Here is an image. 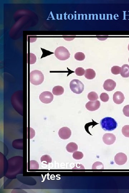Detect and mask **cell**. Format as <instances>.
<instances>
[{
	"label": "cell",
	"instance_id": "6da1fadb",
	"mask_svg": "<svg viewBox=\"0 0 129 193\" xmlns=\"http://www.w3.org/2000/svg\"><path fill=\"white\" fill-rule=\"evenodd\" d=\"M100 125L102 128L105 131H111L115 130L118 124L114 118L106 117L101 120Z\"/></svg>",
	"mask_w": 129,
	"mask_h": 193
},
{
	"label": "cell",
	"instance_id": "7a4b0ae2",
	"mask_svg": "<svg viewBox=\"0 0 129 193\" xmlns=\"http://www.w3.org/2000/svg\"><path fill=\"white\" fill-rule=\"evenodd\" d=\"M44 81V75L40 71L35 70L30 73V82L34 85L38 86L42 84Z\"/></svg>",
	"mask_w": 129,
	"mask_h": 193
},
{
	"label": "cell",
	"instance_id": "3957f363",
	"mask_svg": "<svg viewBox=\"0 0 129 193\" xmlns=\"http://www.w3.org/2000/svg\"><path fill=\"white\" fill-rule=\"evenodd\" d=\"M56 57L60 60H65L69 58L70 54L65 47L61 46L56 48L55 52Z\"/></svg>",
	"mask_w": 129,
	"mask_h": 193
},
{
	"label": "cell",
	"instance_id": "277c9868",
	"mask_svg": "<svg viewBox=\"0 0 129 193\" xmlns=\"http://www.w3.org/2000/svg\"><path fill=\"white\" fill-rule=\"evenodd\" d=\"M70 87L71 90L77 94H81L84 90V84L78 80L74 79L71 81Z\"/></svg>",
	"mask_w": 129,
	"mask_h": 193
},
{
	"label": "cell",
	"instance_id": "5b68a950",
	"mask_svg": "<svg viewBox=\"0 0 129 193\" xmlns=\"http://www.w3.org/2000/svg\"><path fill=\"white\" fill-rule=\"evenodd\" d=\"M39 99L43 103L48 104L53 101L54 96L51 92L44 91L40 95Z\"/></svg>",
	"mask_w": 129,
	"mask_h": 193
},
{
	"label": "cell",
	"instance_id": "8992f818",
	"mask_svg": "<svg viewBox=\"0 0 129 193\" xmlns=\"http://www.w3.org/2000/svg\"><path fill=\"white\" fill-rule=\"evenodd\" d=\"M58 134L61 139H67L70 137L72 135V131L69 128L64 127L59 130Z\"/></svg>",
	"mask_w": 129,
	"mask_h": 193
},
{
	"label": "cell",
	"instance_id": "52a82bcc",
	"mask_svg": "<svg viewBox=\"0 0 129 193\" xmlns=\"http://www.w3.org/2000/svg\"><path fill=\"white\" fill-rule=\"evenodd\" d=\"M127 156L121 152L116 154L115 157V161L117 164L122 165L127 162Z\"/></svg>",
	"mask_w": 129,
	"mask_h": 193
},
{
	"label": "cell",
	"instance_id": "ba28073f",
	"mask_svg": "<svg viewBox=\"0 0 129 193\" xmlns=\"http://www.w3.org/2000/svg\"><path fill=\"white\" fill-rule=\"evenodd\" d=\"M100 106V102L98 100L94 101H89L86 104V108L89 111H94L99 109Z\"/></svg>",
	"mask_w": 129,
	"mask_h": 193
},
{
	"label": "cell",
	"instance_id": "9c48e42d",
	"mask_svg": "<svg viewBox=\"0 0 129 193\" xmlns=\"http://www.w3.org/2000/svg\"><path fill=\"white\" fill-rule=\"evenodd\" d=\"M116 86V83L111 79L106 80L103 84L104 89L107 91H112Z\"/></svg>",
	"mask_w": 129,
	"mask_h": 193
},
{
	"label": "cell",
	"instance_id": "30bf717a",
	"mask_svg": "<svg viewBox=\"0 0 129 193\" xmlns=\"http://www.w3.org/2000/svg\"><path fill=\"white\" fill-rule=\"evenodd\" d=\"M103 140L104 143L107 145L113 144L116 140V137L112 133H106L103 135Z\"/></svg>",
	"mask_w": 129,
	"mask_h": 193
},
{
	"label": "cell",
	"instance_id": "8fae6325",
	"mask_svg": "<svg viewBox=\"0 0 129 193\" xmlns=\"http://www.w3.org/2000/svg\"><path fill=\"white\" fill-rule=\"evenodd\" d=\"M125 99L124 94L121 92L117 91L114 93L113 96V101L117 104L120 105L124 102Z\"/></svg>",
	"mask_w": 129,
	"mask_h": 193
},
{
	"label": "cell",
	"instance_id": "7c38bea8",
	"mask_svg": "<svg viewBox=\"0 0 129 193\" xmlns=\"http://www.w3.org/2000/svg\"><path fill=\"white\" fill-rule=\"evenodd\" d=\"M121 75L124 78L129 77V65L125 64L121 67Z\"/></svg>",
	"mask_w": 129,
	"mask_h": 193
},
{
	"label": "cell",
	"instance_id": "4fadbf2b",
	"mask_svg": "<svg viewBox=\"0 0 129 193\" xmlns=\"http://www.w3.org/2000/svg\"><path fill=\"white\" fill-rule=\"evenodd\" d=\"M96 72L94 70L91 69H86L85 74V78L88 80H92L95 78Z\"/></svg>",
	"mask_w": 129,
	"mask_h": 193
},
{
	"label": "cell",
	"instance_id": "5bb4252c",
	"mask_svg": "<svg viewBox=\"0 0 129 193\" xmlns=\"http://www.w3.org/2000/svg\"><path fill=\"white\" fill-rule=\"evenodd\" d=\"M66 149L68 152L73 153L78 150V145L74 142H70L67 145Z\"/></svg>",
	"mask_w": 129,
	"mask_h": 193
},
{
	"label": "cell",
	"instance_id": "9a60e30c",
	"mask_svg": "<svg viewBox=\"0 0 129 193\" xmlns=\"http://www.w3.org/2000/svg\"><path fill=\"white\" fill-rule=\"evenodd\" d=\"M64 88L61 86H56L53 90V94L56 96H60L64 93Z\"/></svg>",
	"mask_w": 129,
	"mask_h": 193
},
{
	"label": "cell",
	"instance_id": "2e32d148",
	"mask_svg": "<svg viewBox=\"0 0 129 193\" xmlns=\"http://www.w3.org/2000/svg\"><path fill=\"white\" fill-rule=\"evenodd\" d=\"M41 162H43L44 164H48L49 163H51L52 161V159L49 156L45 155L42 156L41 158Z\"/></svg>",
	"mask_w": 129,
	"mask_h": 193
},
{
	"label": "cell",
	"instance_id": "e0dca14e",
	"mask_svg": "<svg viewBox=\"0 0 129 193\" xmlns=\"http://www.w3.org/2000/svg\"><path fill=\"white\" fill-rule=\"evenodd\" d=\"M88 99L91 101L97 100L99 99L97 93L95 92H91L87 95Z\"/></svg>",
	"mask_w": 129,
	"mask_h": 193
},
{
	"label": "cell",
	"instance_id": "ac0fdd59",
	"mask_svg": "<svg viewBox=\"0 0 129 193\" xmlns=\"http://www.w3.org/2000/svg\"><path fill=\"white\" fill-rule=\"evenodd\" d=\"M92 169L93 170H103L104 169V167L102 162L97 161L93 164Z\"/></svg>",
	"mask_w": 129,
	"mask_h": 193
},
{
	"label": "cell",
	"instance_id": "d6986e66",
	"mask_svg": "<svg viewBox=\"0 0 129 193\" xmlns=\"http://www.w3.org/2000/svg\"><path fill=\"white\" fill-rule=\"evenodd\" d=\"M75 58L76 60L82 61L85 59V56L84 53L82 52H77L75 55Z\"/></svg>",
	"mask_w": 129,
	"mask_h": 193
},
{
	"label": "cell",
	"instance_id": "ffe728a7",
	"mask_svg": "<svg viewBox=\"0 0 129 193\" xmlns=\"http://www.w3.org/2000/svg\"><path fill=\"white\" fill-rule=\"evenodd\" d=\"M73 158L76 160L81 159L84 157L83 154L82 152L75 151L74 152L72 155Z\"/></svg>",
	"mask_w": 129,
	"mask_h": 193
},
{
	"label": "cell",
	"instance_id": "44dd1931",
	"mask_svg": "<svg viewBox=\"0 0 129 193\" xmlns=\"http://www.w3.org/2000/svg\"><path fill=\"white\" fill-rule=\"evenodd\" d=\"M121 67L118 66H114L111 68V72L114 75H117L121 74Z\"/></svg>",
	"mask_w": 129,
	"mask_h": 193
},
{
	"label": "cell",
	"instance_id": "7402d4cb",
	"mask_svg": "<svg viewBox=\"0 0 129 193\" xmlns=\"http://www.w3.org/2000/svg\"><path fill=\"white\" fill-rule=\"evenodd\" d=\"M75 73L78 76H83L85 74V71L82 68L78 67L75 70Z\"/></svg>",
	"mask_w": 129,
	"mask_h": 193
},
{
	"label": "cell",
	"instance_id": "603a6c76",
	"mask_svg": "<svg viewBox=\"0 0 129 193\" xmlns=\"http://www.w3.org/2000/svg\"><path fill=\"white\" fill-rule=\"evenodd\" d=\"M123 135L126 137H129V125H127L124 126L122 129Z\"/></svg>",
	"mask_w": 129,
	"mask_h": 193
},
{
	"label": "cell",
	"instance_id": "cb8c5ba5",
	"mask_svg": "<svg viewBox=\"0 0 129 193\" xmlns=\"http://www.w3.org/2000/svg\"><path fill=\"white\" fill-rule=\"evenodd\" d=\"M100 97L101 100L104 102H108L109 99V95L106 93H103L101 94Z\"/></svg>",
	"mask_w": 129,
	"mask_h": 193
},
{
	"label": "cell",
	"instance_id": "d4e9b609",
	"mask_svg": "<svg viewBox=\"0 0 129 193\" xmlns=\"http://www.w3.org/2000/svg\"><path fill=\"white\" fill-rule=\"evenodd\" d=\"M123 111L124 115L126 117H129V105L124 106Z\"/></svg>",
	"mask_w": 129,
	"mask_h": 193
},
{
	"label": "cell",
	"instance_id": "484cf974",
	"mask_svg": "<svg viewBox=\"0 0 129 193\" xmlns=\"http://www.w3.org/2000/svg\"><path fill=\"white\" fill-rule=\"evenodd\" d=\"M128 50L129 51V45H128Z\"/></svg>",
	"mask_w": 129,
	"mask_h": 193
},
{
	"label": "cell",
	"instance_id": "4316f807",
	"mask_svg": "<svg viewBox=\"0 0 129 193\" xmlns=\"http://www.w3.org/2000/svg\"><path fill=\"white\" fill-rule=\"evenodd\" d=\"M128 61L129 62V59H128Z\"/></svg>",
	"mask_w": 129,
	"mask_h": 193
}]
</instances>
